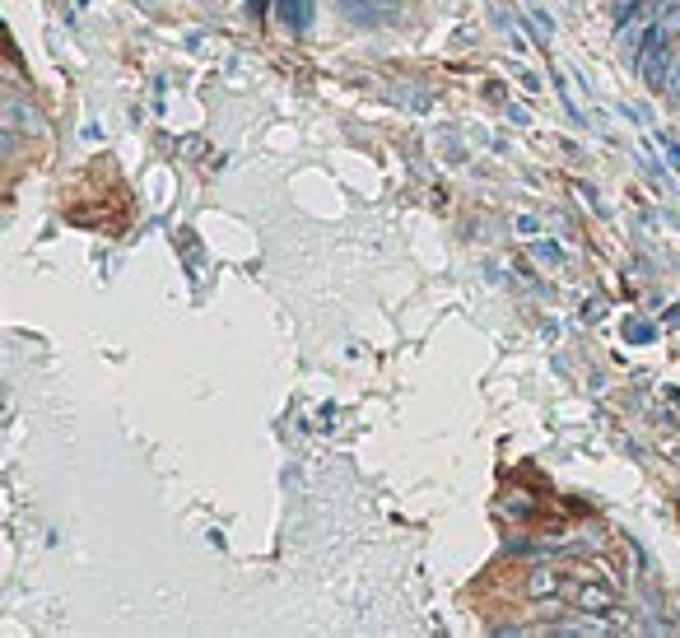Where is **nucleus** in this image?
Masks as SVG:
<instances>
[{
	"label": "nucleus",
	"instance_id": "obj_1",
	"mask_svg": "<svg viewBox=\"0 0 680 638\" xmlns=\"http://www.w3.org/2000/svg\"><path fill=\"white\" fill-rule=\"evenodd\" d=\"M559 597L569 601V606H578L583 615H592V620H597V615H620V592L597 583V578H578V573H573V578H564V592H559Z\"/></svg>",
	"mask_w": 680,
	"mask_h": 638
},
{
	"label": "nucleus",
	"instance_id": "obj_2",
	"mask_svg": "<svg viewBox=\"0 0 680 638\" xmlns=\"http://www.w3.org/2000/svg\"><path fill=\"white\" fill-rule=\"evenodd\" d=\"M340 5V14L350 19V24H359V28H368V24H387L392 14L382 10L378 0H336Z\"/></svg>",
	"mask_w": 680,
	"mask_h": 638
},
{
	"label": "nucleus",
	"instance_id": "obj_3",
	"mask_svg": "<svg viewBox=\"0 0 680 638\" xmlns=\"http://www.w3.org/2000/svg\"><path fill=\"white\" fill-rule=\"evenodd\" d=\"M559 592H564V573H555V569H536L527 578V597H536V601L559 597Z\"/></svg>",
	"mask_w": 680,
	"mask_h": 638
},
{
	"label": "nucleus",
	"instance_id": "obj_4",
	"mask_svg": "<svg viewBox=\"0 0 680 638\" xmlns=\"http://www.w3.org/2000/svg\"><path fill=\"white\" fill-rule=\"evenodd\" d=\"M275 10H280V19H285L289 28H308L313 24V0H275Z\"/></svg>",
	"mask_w": 680,
	"mask_h": 638
},
{
	"label": "nucleus",
	"instance_id": "obj_5",
	"mask_svg": "<svg viewBox=\"0 0 680 638\" xmlns=\"http://www.w3.org/2000/svg\"><path fill=\"white\" fill-rule=\"evenodd\" d=\"M662 322H671V326H680V308H667V313H662Z\"/></svg>",
	"mask_w": 680,
	"mask_h": 638
}]
</instances>
